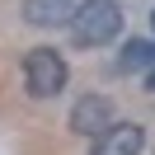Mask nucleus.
Here are the masks:
<instances>
[{"label": "nucleus", "instance_id": "20e7f679", "mask_svg": "<svg viewBox=\"0 0 155 155\" xmlns=\"http://www.w3.org/2000/svg\"><path fill=\"white\" fill-rule=\"evenodd\" d=\"M141 146H146V132L136 122H113L104 136H94L89 155H141Z\"/></svg>", "mask_w": 155, "mask_h": 155}, {"label": "nucleus", "instance_id": "39448f33", "mask_svg": "<svg viewBox=\"0 0 155 155\" xmlns=\"http://www.w3.org/2000/svg\"><path fill=\"white\" fill-rule=\"evenodd\" d=\"M24 19L38 28H57V24L75 19V5L71 0H24Z\"/></svg>", "mask_w": 155, "mask_h": 155}, {"label": "nucleus", "instance_id": "6e6552de", "mask_svg": "<svg viewBox=\"0 0 155 155\" xmlns=\"http://www.w3.org/2000/svg\"><path fill=\"white\" fill-rule=\"evenodd\" d=\"M150 19H155V14H150Z\"/></svg>", "mask_w": 155, "mask_h": 155}, {"label": "nucleus", "instance_id": "7ed1b4c3", "mask_svg": "<svg viewBox=\"0 0 155 155\" xmlns=\"http://www.w3.org/2000/svg\"><path fill=\"white\" fill-rule=\"evenodd\" d=\"M108 127H113V104H108L104 94H85L75 108H71V132H80V136H104Z\"/></svg>", "mask_w": 155, "mask_h": 155}, {"label": "nucleus", "instance_id": "f257e3e1", "mask_svg": "<svg viewBox=\"0 0 155 155\" xmlns=\"http://www.w3.org/2000/svg\"><path fill=\"white\" fill-rule=\"evenodd\" d=\"M117 28H122V10H117L113 0H89V5L75 10V19H71V38L80 47H104V42L117 38Z\"/></svg>", "mask_w": 155, "mask_h": 155}, {"label": "nucleus", "instance_id": "423d86ee", "mask_svg": "<svg viewBox=\"0 0 155 155\" xmlns=\"http://www.w3.org/2000/svg\"><path fill=\"white\" fill-rule=\"evenodd\" d=\"M146 66H155V42H127L122 71H146Z\"/></svg>", "mask_w": 155, "mask_h": 155}, {"label": "nucleus", "instance_id": "f03ea898", "mask_svg": "<svg viewBox=\"0 0 155 155\" xmlns=\"http://www.w3.org/2000/svg\"><path fill=\"white\" fill-rule=\"evenodd\" d=\"M24 85H28L33 99H52L66 89V61H61V52L52 47H33L28 61H24Z\"/></svg>", "mask_w": 155, "mask_h": 155}, {"label": "nucleus", "instance_id": "0eeeda50", "mask_svg": "<svg viewBox=\"0 0 155 155\" xmlns=\"http://www.w3.org/2000/svg\"><path fill=\"white\" fill-rule=\"evenodd\" d=\"M146 89H150V94H155V71H150V75H146Z\"/></svg>", "mask_w": 155, "mask_h": 155}]
</instances>
